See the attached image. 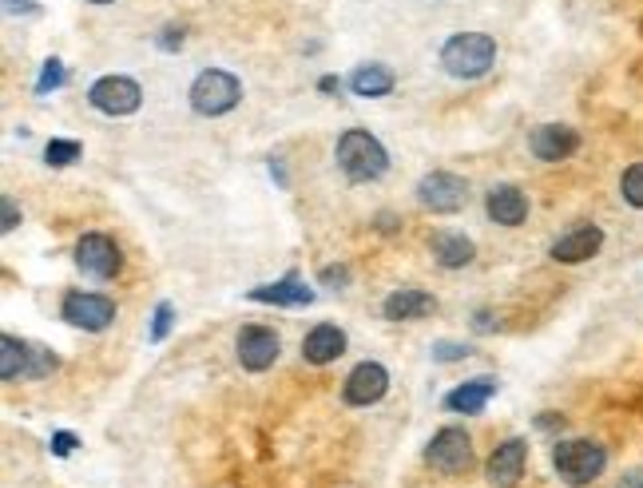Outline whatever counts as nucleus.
<instances>
[{
    "label": "nucleus",
    "mask_w": 643,
    "mask_h": 488,
    "mask_svg": "<svg viewBox=\"0 0 643 488\" xmlns=\"http://www.w3.org/2000/svg\"><path fill=\"white\" fill-rule=\"evenodd\" d=\"M318 92H322V96H334V92H342V80L338 76H322L318 80Z\"/></svg>",
    "instance_id": "nucleus-33"
},
{
    "label": "nucleus",
    "mask_w": 643,
    "mask_h": 488,
    "mask_svg": "<svg viewBox=\"0 0 643 488\" xmlns=\"http://www.w3.org/2000/svg\"><path fill=\"white\" fill-rule=\"evenodd\" d=\"M604 247V230L600 227H576V230H568V235H560L557 242H552V259L564 262V266H576V262H588L592 254H600Z\"/></svg>",
    "instance_id": "nucleus-14"
},
{
    "label": "nucleus",
    "mask_w": 643,
    "mask_h": 488,
    "mask_svg": "<svg viewBox=\"0 0 643 488\" xmlns=\"http://www.w3.org/2000/svg\"><path fill=\"white\" fill-rule=\"evenodd\" d=\"M183 40H187V33L179 28V24H167L164 33L155 36V44H159L164 52H179V48H183Z\"/></svg>",
    "instance_id": "nucleus-30"
},
{
    "label": "nucleus",
    "mask_w": 643,
    "mask_h": 488,
    "mask_svg": "<svg viewBox=\"0 0 643 488\" xmlns=\"http://www.w3.org/2000/svg\"><path fill=\"white\" fill-rule=\"evenodd\" d=\"M492 397H497V381L473 378V381H461L457 390L445 393V409L449 413H480Z\"/></svg>",
    "instance_id": "nucleus-19"
},
{
    "label": "nucleus",
    "mask_w": 643,
    "mask_h": 488,
    "mask_svg": "<svg viewBox=\"0 0 643 488\" xmlns=\"http://www.w3.org/2000/svg\"><path fill=\"white\" fill-rule=\"evenodd\" d=\"M393 84H397V76H393L385 64H358L354 72H349V92L361 99H382L393 92Z\"/></svg>",
    "instance_id": "nucleus-21"
},
{
    "label": "nucleus",
    "mask_w": 643,
    "mask_h": 488,
    "mask_svg": "<svg viewBox=\"0 0 643 488\" xmlns=\"http://www.w3.org/2000/svg\"><path fill=\"white\" fill-rule=\"evenodd\" d=\"M16 227H21V211H16V199L4 195V199H0V230L9 235V230H16Z\"/></svg>",
    "instance_id": "nucleus-29"
},
{
    "label": "nucleus",
    "mask_w": 643,
    "mask_h": 488,
    "mask_svg": "<svg viewBox=\"0 0 643 488\" xmlns=\"http://www.w3.org/2000/svg\"><path fill=\"white\" fill-rule=\"evenodd\" d=\"M64 84H68V68L60 60H44L40 80H36V96H48V92H56V87Z\"/></svg>",
    "instance_id": "nucleus-25"
},
{
    "label": "nucleus",
    "mask_w": 643,
    "mask_h": 488,
    "mask_svg": "<svg viewBox=\"0 0 643 488\" xmlns=\"http://www.w3.org/2000/svg\"><path fill=\"white\" fill-rule=\"evenodd\" d=\"M28 366H33V342H21L12 334L0 337V378L28 381Z\"/></svg>",
    "instance_id": "nucleus-22"
},
{
    "label": "nucleus",
    "mask_w": 643,
    "mask_h": 488,
    "mask_svg": "<svg viewBox=\"0 0 643 488\" xmlns=\"http://www.w3.org/2000/svg\"><path fill=\"white\" fill-rule=\"evenodd\" d=\"M485 211H489V218L492 223H501V227H521L524 218H528V195H524L521 187L501 183L489 191Z\"/></svg>",
    "instance_id": "nucleus-16"
},
{
    "label": "nucleus",
    "mask_w": 643,
    "mask_h": 488,
    "mask_svg": "<svg viewBox=\"0 0 643 488\" xmlns=\"http://www.w3.org/2000/svg\"><path fill=\"white\" fill-rule=\"evenodd\" d=\"M342 354H346V334H342L334 322L314 325V330L302 337V361H310V366H330V361H338Z\"/></svg>",
    "instance_id": "nucleus-15"
},
{
    "label": "nucleus",
    "mask_w": 643,
    "mask_h": 488,
    "mask_svg": "<svg viewBox=\"0 0 643 488\" xmlns=\"http://www.w3.org/2000/svg\"><path fill=\"white\" fill-rule=\"evenodd\" d=\"M251 302H262V306H314V290L298 278L295 271L286 274V278H278V283L271 286H254L251 290Z\"/></svg>",
    "instance_id": "nucleus-18"
},
{
    "label": "nucleus",
    "mask_w": 643,
    "mask_h": 488,
    "mask_svg": "<svg viewBox=\"0 0 643 488\" xmlns=\"http://www.w3.org/2000/svg\"><path fill=\"white\" fill-rule=\"evenodd\" d=\"M171 322H175V306L159 302L152 314V330H147V337H152V342H164V337L171 334Z\"/></svg>",
    "instance_id": "nucleus-26"
},
{
    "label": "nucleus",
    "mask_w": 643,
    "mask_h": 488,
    "mask_svg": "<svg viewBox=\"0 0 643 488\" xmlns=\"http://www.w3.org/2000/svg\"><path fill=\"white\" fill-rule=\"evenodd\" d=\"M235 349H239V361L242 369H251V373H262V369H271L283 354V337L274 334L271 325H242L239 337H235Z\"/></svg>",
    "instance_id": "nucleus-11"
},
{
    "label": "nucleus",
    "mask_w": 643,
    "mask_h": 488,
    "mask_svg": "<svg viewBox=\"0 0 643 488\" xmlns=\"http://www.w3.org/2000/svg\"><path fill=\"white\" fill-rule=\"evenodd\" d=\"M390 390V369L382 361H361V366L349 369L346 385H342V402L354 405V409H366V405H378Z\"/></svg>",
    "instance_id": "nucleus-10"
},
{
    "label": "nucleus",
    "mask_w": 643,
    "mask_h": 488,
    "mask_svg": "<svg viewBox=\"0 0 643 488\" xmlns=\"http://www.w3.org/2000/svg\"><path fill=\"white\" fill-rule=\"evenodd\" d=\"M338 167L346 175L349 183H373V179H382L390 171V152H385L378 135L361 128H349L338 135Z\"/></svg>",
    "instance_id": "nucleus-1"
},
{
    "label": "nucleus",
    "mask_w": 643,
    "mask_h": 488,
    "mask_svg": "<svg viewBox=\"0 0 643 488\" xmlns=\"http://www.w3.org/2000/svg\"><path fill=\"white\" fill-rule=\"evenodd\" d=\"M497 64V40L489 33H457L441 48V68L453 80H480Z\"/></svg>",
    "instance_id": "nucleus-2"
},
{
    "label": "nucleus",
    "mask_w": 643,
    "mask_h": 488,
    "mask_svg": "<svg viewBox=\"0 0 643 488\" xmlns=\"http://www.w3.org/2000/svg\"><path fill=\"white\" fill-rule=\"evenodd\" d=\"M528 147L540 163H560L580 152V131L568 128V123H545L528 135Z\"/></svg>",
    "instance_id": "nucleus-13"
},
{
    "label": "nucleus",
    "mask_w": 643,
    "mask_h": 488,
    "mask_svg": "<svg viewBox=\"0 0 643 488\" xmlns=\"http://www.w3.org/2000/svg\"><path fill=\"white\" fill-rule=\"evenodd\" d=\"M60 318H64L68 325H76V330L99 334V330H108V325L116 322V302H111L108 294L72 290V294H64V302H60Z\"/></svg>",
    "instance_id": "nucleus-7"
},
{
    "label": "nucleus",
    "mask_w": 643,
    "mask_h": 488,
    "mask_svg": "<svg viewBox=\"0 0 643 488\" xmlns=\"http://www.w3.org/2000/svg\"><path fill=\"white\" fill-rule=\"evenodd\" d=\"M437 310V298L429 290H414V286H402L393 290L382 302V314L390 322H417V318H429Z\"/></svg>",
    "instance_id": "nucleus-17"
},
{
    "label": "nucleus",
    "mask_w": 643,
    "mask_h": 488,
    "mask_svg": "<svg viewBox=\"0 0 643 488\" xmlns=\"http://www.w3.org/2000/svg\"><path fill=\"white\" fill-rule=\"evenodd\" d=\"M76 445H80V437H76V433H68V429L52 433V453H56V456H68Z\"/></svg>",
    "instance_id": "nucleus-31"
},
{
    "label": "nucleus",
    "mask_w": 643,
    "mask_h": 488,
    "mask_svg": "<svg viewBox=\"0 0 643 488\" xmlns=\"http://www.w3.org/2000/svg\"><path fill=\"white\" fill-rule=\"evenodd\" d=\"M87 104L111 120H123V116H135L143 104V87L131 76H99L96 84L87 87Z\"/></svg>",
    "instance_id": "nucleus-6"
},
{
    "label": "nucleus",
    "mask_w": 643,
    "mask_h": 488,
    "mask_svg": "<svg viewBox=\"0 0 643 488\" xmlns=\"http://www.w3.org/2000/svg\"><path fill=\"white\" fill-rule=\"evenodd\" d=\"M417 203L433 215H457L461 206L469 203V183L453 171H429L417 183Z\"/></svg>",
    "instance_id": "nucleus-8"
},
{
    "label": "nucleus",
    "mask_w": 643,
    "mask_h": 488,
    "mask_svg": "<svg viewBox=\"0 0 643 488\" xmlns=\"http://www.w3.org/2000/svg\"><path fill=\"white\" fill-rule=\"evenodd\" d=\"M489 310H480V314H477V322H473V325H477V330H492V322H489Z\"/></svg>",
    "instance_id": "nucleus-36"
},
{
    "label": "nucleus",
    "mask_w": 643,
    "mask_h": 488,
    "mask_svg": "<svg viewBox=\"0 0 643 488\" xmlns=\"http://www.w3.org/2000/svg\"><path fill=\"white\" fill-rule=\"evenodd\" d=\"M349 278H354V274H349L346 262H338V266H322V274H318V283H322V286H334V290H346Z\"/></svg>",
    "instance_id": "nucleus-28"
},
{
    "label": "nucleus",
    "mask_w": 643,
    "mask_h": 488,
    "mask_svg": "<svg viewBox=\"0 0 643 488\" xmlns=\"http://www.w3.org/2000/svg\"><path fill=\"white\" fill-rule=\"evenodd\" d=\"M536 429H545V433L564 429V417H560V413H545V417H536Z\"/></svg>",
    "instance_id": "nucleus-32"
},
{
    "label": "nucleus",
    "mask_w": 643,
    "mask_h": 488,
    "mask_svg": "<svg viewBox=\"0 0 643 488\" xmlns=\"http://www.w3.org/2000/svg\"><path fill=\"white\" fill-rule=\"evenodd\" d=\"M76 266L87 278L108 283V278H116V274L123 271V254H120V247H116V239L92 230V235H84V239L76 242Z\"/></svg>",
    "instance_id": "nucleus-9"
},
{
    "label": "nucleus",
    "mask_w": 643,
    "mask_h": 488,
    "mask_svg": "<svg viewBox=\"0 0 643 488\" xmlns=\"http://www.w3.org/2000/svg\"><path fill=\"white\" fill-rule=\"evenodd\" d=\"M187 99H191V108H195L199 116H211V120H215V116H227V111L239 108L242 84H239V76H230L223 68H203V72L191 80Z\"/></svg>",
    "instance_id": "nucleus-4"
},
{
    "label": "nucleus",
    "mask_w": 643,
    "mask_h": 488,
    "mask_svg": "<svg viewBox=\"0 0 643 488\" xmlns=\"http://www.w3.org/2000/svg\"><path fill=\"white\" fill-rule=\"evenodd\" d=\"M620 191H623V203H632L635 211H643V163H632L620 179Z\"/></svg>",
    "instance_id": "nucleus-24"
},
{
    "label": "nucleus",
    "mask_w": 643,
    "mask_h": 488,
    "mask_svg": "<svg viewBox=\"0 0 643 488\" xmlns=\"http://www.w3.org/2000/svg\"><path fill=\"white\" fill-rule=\"evenodd\" d=\"M620 488H643V468H632V473H623Z\"/></svg>",
    "instance_id": "nucleus-34"
},
{
    "label": "nucleus",
    "mask_w": 643,
    "mask_h": 488,
    "mask_svg": "<svg viewBox=\"0 0 643 488\" xmlns=\"http://www.w3.org/2000/svg\"><path fill=\"white\" fill-rule=\"evenodd\" d=\"M469 354H473V349L465 346V342H437V346H433V361H445V366H449V361H465Z\"/></svg>",
    "instance_id": "nucleus-27"
},
{
    "label": "nucleus",
    "mask_w": 643,
    "mask_h": 488,
    "mask_svg": "<svg viewBox=\"0 0 643 488\" xmlns=\"http://www.w3.org/2000/svg\"><path fill=\"white\" fill-rule=\"evenodd\" d=\"M552 465H557V473L572 488H584L596 477H604V468H608V449H604L600 441H592V437L557 441V449H552Z\"/></svg>",
    "instance_id": "nucleus-3"
},
{
    "label": "nucleus",
    "mask_w": 643,
    "mask_h": 488,
    "mask_svg": "<svg viewBox=\"0 0 643 488\" xmlns=\"http://www.w3.org/2000/svg\"><path fill=\"white\" fill-rule=\"evenodd\" d=\"M92 4H116V0H92Z\"/></svg>",
    "instance_id": "nucleus-37"
},
{
    "label": "nucleus",
    "mask_w": 643,
    "mask_h": 488,
    "mask_svg": "<svg viewBox=\"0 0 643 488\" xmlns=\"http://www.w3.org/2000/svg\"><path fill=\"white\" fill-rule=\"evenodd\" d=\"M4 9L9 12H36L33 0H4Z\"/></svg>",
    "instance_id": "nucleus-35"
},
{
    "label": "nucleus",
    "mask_w": 643,
    "mask_h": 488,
    "mask_svg": "<svg viewBox=\"0 0 643 488\" xmlns=\"http://www.w3.org/2000/svg\"><path fill=\"white\" fill-rule=\"evenodd\" d=\"M426 461L429 468H437L441 477H461V473H469L473 468V441L465 429L457 425H445V429H437L433 441L426 449Z\"/></svg>",
    "instance_id": "nucleus-5"
},
{
    "label": "nucleus",
    "mask_w": 643,
    "mask_h": 488,
    "mask_svg": "<svg viewBox=\"0 0 643 488\" xmlns=\"http://www.w3.org/2000/svg\"><path fill=\"white\" fill-rule=\"evenodd\" d=\"M429 250H433V259L441 262L445 271H461V266H469L473 254H477L473 239H465V235H457V230H437L433 239H429Z\"/></svg>",
    "instance_id": "nucleus-20"
},
{
    "label": "nucleus",
    "mask_w": 643,
    "mask_h": 488,
    "mask_svg": "<svg viewBox=\"0 0 643 488\" xmlns=\"http://www.w3.org/2000/svg\"><path fill=\"white\" fill-rule=\"evenodd\" d=\"M524 461H528V441L524 437H509L501 445L492 449L489 456V485L492 488H516L524 477Z\"/></svg>",
    "instance_id": "nucleus-12"
},
{
    "label": "nucleus",
    "mask_w": 643,
    "mask_h": 488,
    "mask_svg": "<svg viewBox=\"0 0 643 488\" xmlns=\"http://www.w3.org/2000/svg\"><path fill=\"white\" fill-rule=\"evenodd\" d=\"M80 155H84V147H80L76 140H48V147H44V163H48V167H68V163H76Z\"/></svg>",
    "instance_id": "nucleus-23"
}]
</instances>
